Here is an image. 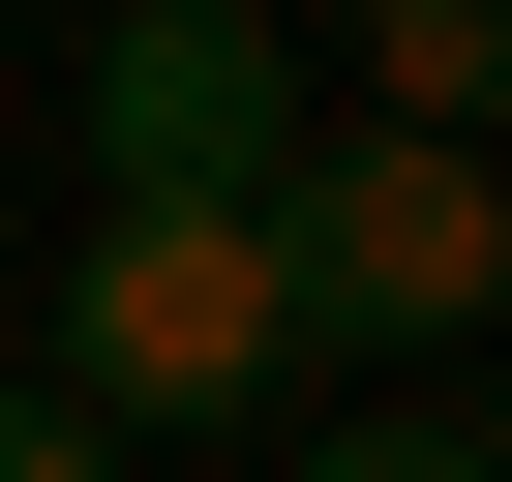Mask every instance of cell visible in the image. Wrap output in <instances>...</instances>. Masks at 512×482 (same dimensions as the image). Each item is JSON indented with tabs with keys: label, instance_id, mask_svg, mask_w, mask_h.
<instances>
[{
	"label": "cell",
	"instance_id": "52a82bcc",
	"mask_svg": "<svg viewBox=\"0 0 512 482\" xmlns=\"http://www.w3.org/2000/svg\"><path fill=\"white\" fill-rule=\"evenodd\" d=\"M452 452H482V482H512V332H482V422H452Z\"/></svg>",
	"mask_w": 512,
	"mask_h": 482
},
{
	"label": "cell",
	"instance_id": "3957f363",
	"mask_svg": "<svg viewBox=\"0 0 512 482\" xmlns=\"http://www.w3.org/2000/svg\"><path fill=\"white\" fill-rule=\"evenodd\" d=\"M302 61L272 0H91V211H272Z\"/></svg>",
	"mask_w": 512,
	"mask_h": 482
},
{
	"label": "cell",
	"instance_id": "5b68a950",
	"mask_svg": "<svg viewBox=\"0 0 512 482\" xmlns=\"http://www.w3.org/2000/svg\"><path fill=\"white\" fill-rule=\"evenodd\" d=\"M302 482H482L452 422H302Z\"/></svg>",
	"mask_w": 512,
	"mask_h": 482
},
{
	"label": "cell",
	"instance_id": "277c9868",
	"mask_svg": "<svg viewBox=\"0 0 512 482\" xmlns=\"http://www.w3.org/2000/svg\"><path fill=\"white\" fill-rule=\"evenodd\" d=\"M362 121L392 151H482L512 121V0H362Z\"/></svg>",
	"mask_w": 512,
	"mask_h": 482
},
{
	"label": "cell",
	"instance_id": "6da1fadb",
	"mask_svg": "<svg viewBox=\"0 0 512 482\" xmlns=\"http://www.w3.org/2000/svg\"><path fill=\"white\" fill-rule=\"evenodd\" d=\"M241 241H272V332H302V362H452V332H512V181H482V151L302 121Z\"/></svg>",
	"mask_w": 512,
	"mask_h": 482
},
{
	"label": "cell",
	"instance_id": "8992f818",
	"mask_svg": "<svg viewBox=\"0 0 512 482\" xmlns=\"http://www.w3.org/2000/svg\"><path fill=\"white\" fill-rule=\"evenodd\" d=\"M0 482H121V422H61V392H0Z\"/></svg>",
	"mask_w": 512,
	"mask_h": 482
},
{
	"label": "cell",
	"instance_id": "7a4b0ae2",
	"mask_svg": "<svg viewBox=\"0 0 512 482\" xmlns=\"http://www.w3.org/2000/svg\"><path fill=\"white\" fill-rule=\"evenodd\" d=\"M302 332H272V241L241 211H91L61 241V422H272Z\"/></svg>",
	"mask_w": 512,
	"mask_h": 482
}]
</instances>
